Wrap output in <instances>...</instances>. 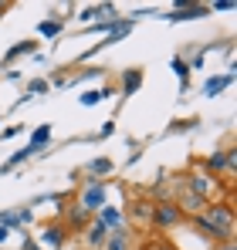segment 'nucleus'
<instances>
[{
  "label": "nucleus",
  "mask_w": 237,
  "mask_h": 250,
  "mask_svg": "<svg viewBox=\"0 0 237 250\" xmlns=\"http://www.w3.org/2000/svg\"><path fill=\"white\" fill-rule=\"evenodd\" d=\"M193 227H197L203 237H210L213 244H224V240H234V207H231V196L227 200H217V203H207L203 213L193 216Z\"/></svg>",
  "instance_id": "obj_1"
},
{
  "label": "nucleus",
  "mask_w": 237,
  "mask_h": 250,
  "mask_svg": "<svg viewBox=\"0 0 237 250\" xmlns=\"http://www.w3.org/2000/svg\"><path fill=\"white\" fill-rule=\"evenodd\" d=\"M105 200H109V183L105 179H85V186H81V193H78V207L88 216H95L98 209L105 207Z\"/></svg>",
  "instance_id": "obj_2"
},
{
  "label": "nucleus",
  "mask_w": 237,
  "mask_h": 250,
  "mask_svg": "<svg viewBox=\"0 0 237 250\" xmlns=\"http://www.w3.org/2000/svg\"><path fill=\"white\" fill-rule=\"evenodd\" d=\"M187 216L176 209L173 200H156L153 203V216H149V227L153 230H173V227H180Z\"/></svg>",
  "instance_id": "obj_3"
},
{
  "label": "nucleus",
  "mask_w": 237,
  "mask_h": 250,
  "mask_svg": "<svg viewBox=\"0 0 237 250\" xmlns=\"http://www.w3.org/2000/svg\"><path fill=\"white\" fill-rule=\"evenodd\" d=\"M173 203H176V209H180L187 220H193L197 213H203V209H207V200H203V196H197L193 189H187V186H180V193H176V200H173Z\"/></svg>",
  "instance_id": "obj_4"
},
{
  "label": "nucleus",
  "mask_w": 237,
  "mask_h": 250,
  "mask_svg": "<svg viewBox=\"0 0 237 250\" xmlns=\"http://www.w3.org/2000/svg\"><path fill=\"white\" fill-rule=\"evenodd\" d=\"M183 186H187V189H193L197 196H203V200L210 203V196H213V189H217V176H207V172H190Z\"/></svg>",
  "instance_id": "obj_5"
},
{
  "label": "nucleus",
  "mask_w": 237,
  "mask_h": 250,
  "mask_svg": "<svg viewBox=\"0 0 237 250\" xmlns=\"http://www.w3.org/2000/svg\"><path fill=\"white\" fill-rule=\"evenodd\" d=\"M207 169L217 176V172H224L227 179L234 176V149H224V152H213V156H207Z\"/></svg>",
  "instance_id": "obj_6"
},
{
  "label": "nucleus",
  "mask_w": 237,
  "mask_h": 250,
  "mask_svg": "<svg viewBox=\"0 0 237 250\" xmlns=\"http://www.w3.org/2000/svg\"><path fill=\"white\" fill-rule=\"evenodd\" d=\"M61 244H65V227H61V223H47V227L41 230L38 247H44V250H58Z\"/></svg>",
  "instance_id": "obj_7"
},
{
  "label": "nucleus",
  "mask_w": 237,
  "mask_h": 250,
  "mask_svg": "<svg viewBox=\"0 0 237 250\" xmlns=\"http://www.w3.org/2000/svg\"><path fill=\"white\" fill-rule=\"evenodd\" d=\"M105 237H109V230H105V227H98L95 220L81 230V240H85V247H88V250H102V247H105Z\"/></svg>",
  "instance_id": "obj_8"
},
{
  "label": "nucleus",
  "mask_w": 237,
  "mask_h": 250,
  "mask_svg": "<svg viewBox=\"0 0 237 250\" xmlns=\"http://www.w3.org/2000/svg\"><path fill=\"white\" fill-rule=\"evenodd\" d=\"M95 223H98V227H105L109 233H112V230H118V227H125V223H122V209H118V207H109V203L95 213Z\"/></svg>",
  "instance_id": "obj_9"
},
{
  "label": "nucleus",
  "mask_w": 237,
  "mask_h": 250,
  "mask_svg": "<svg viewBox=\"0 0 237 250\" xmlns=\"http://www.w3.org/2000/svg\"><path fill=\"white\" fill-rule=\"evenodd\" d=\"M88 223H92V216H88V213L75 203V207L68 209V216H65V223H61V227H65V233H68V230H71V233H78V230H85V227H88Z\"/></svg>",
  "instance_id": "obj_10"
},
{
  "label": "nucleus",
  "mask_w": 237,
  "mask_h": 250,
  "mask_svg": "<svg viewBox=\"0 0 237 250\" xmlns=\"http://www.w3.org/2000/svg\"><path fill=\"white\" fill-rule=\"evenodd\" d=\"M102 250H132V240H129V230L125 227H118V230H112L109 237H105V247Z\"/></svg>",
  "instance_id": "obj_11"
},
{
  "label": "nucleus",
  "mask_w": 237,
  "mask_h": 250,
  "mask_svg": "<svg viewBox=\"0 0 237 250\" xmlns=\"http://www.w3.org/2000/svg\"><path fill=\"white\" fill-rule=\"evenodd\" d=\"M210 7H203V3H180L173 14H169V21H187V17H203Z\"/></svg>",
  "instance_id": "obj_12"
},
{
  "label": "nucleus",
  "mask_w": 237,
  "mask_h": 250,
  "mask_svg": "<svg viewBox=\"0 0 237 250\" xmlns=\"http://www.w3.org/2000/svg\"><path fill=\"white\" fill-rule=\"evenodd\" d=\"M129 31H132V21H112V24H105V44L125 38Z\"/></svg>",
  "instance_id": "obj_13"
},
{
  "label": "nucleus",
  "mask_w": 237,
  "mask_h": 250,
  "mask_svg": "<svg viewBox=\"0 0 237 250\" xmlns=\"http://www.w3.org/2000/svg\"><path fill=\"white\" fill-rule=\"evenodd\" d=\"M231 82H234V75H220V78H210V82L203 84V95H207V98H213V95H220V91H224V88H227Z\"/></svg>",
  "instance_id": "obj_14"
},
{
  "label": "nucleus",
  "mask_w": 237,
  "mask_h": 250,
  "mask_svg": "<svg viewBox=\"0 0 237 250\" xmlns=\"http://www.w3.org/2000/svg\"><path fill=\"white\" fill-rule=\"evenodd\" d=\"M34 152H38V149H31V146H27V149H21V152H14V156H10V159H7V163L0 166V176H3V172H10V169H14V166H21L24 159H31Z\"/></svg>",
  "instance_id": "obj_15"
},
{
  "label": "nucleus",
  "mask_w": 237,
  "mask_h": 250,
  "mask_svg": "<svg viewBox=\"0 0 237 250\" xmlns=\"http://www.w3.org/2000/svg\"><path fill=\"white\" fill-rule=\"evenodd\" d=\"M34 51H38V44H34V41L14 44V47H10V51H7V58H3V64H10V61H14V58H21V54H34Z\"/></svg>",
  "instance_id": "obj_16"
},
{
  "label": "nucleus",
  "mask_w": 237,
  "mask_h": 250,
  "mask_svg": "<svg viewBox=\"0 0 237 250\" xmlns=\"http://www.w3.org/2000/svg\"><path fill=\"white\" fill-rule=\"evenodd\" d=\"M88 172H95L92 179H98V176H105V172H112V159H105V156H98V159H92V163H88Z\"/></svg>",
  "instance_id": "obj_17"
},
{
  "label": "nucleus",
  "mask_w": 237,
  "mask_h": 250,
  "mask_svg": "<svg viewBox=\"0 0 237 250\" xmlns=\"http://www.w3.org/2000/svg\"><path fill=\"white\" fill-rule=\"evenodd\" d=\"M47 139H51V125H41V128H34V135H31V149H41Z\"/></svg>",
  "instance_id": "obj_18"
},
{
  "label": "nucleus",
  "mask_w": 237,
  "mask_h": 250,
  "mask_svg": "<svg viewBox=\"0 0 237 250\" xmlns=\"http://www.w3.org/2000/svg\"><path fill=\"white\" fill-rule=\"evenodd\" d=\"M41 38H54V34H61V21H41Z\"/></svg>",
  "instance_id": "obj_19"
},
{
  "label": "nucleus",
  "mask_w": 237,
  "mask_h": 250,
  "mask_svg": "<svg viewBox=\"0 0 237 250\" xmlns=\"http://www.w3.org/2000/svg\"><path fill=\"white\" fill-rule=\"evenodd\" d=\"M109 95H112L109 88H105V91H85V95H81V105H98V102L109 98Z\"/></svg>",
  "instance_id": "obj_20"
},
{
  "label": "nucleus",
  "mask_w": 237,
  "mask_h": 250,
  "mask_svg": "<svg viewBox=\"0 0 237 250\" xmlns=\"http://www.w3.org/2000/svg\"><path fill=\"white\" fill-rule=\"evenodd\" d=\"M139 82H142V71H129V75H125V91H136V88H139Z\"/></svg>",
  "instance_id": "obj_21"
},
{
  "label": "nucleus",
  "mask_w": 237,
  "mask_h": 250,
  "mask_svg": "<svg viewBox=\"0 0 237 250\" xmlns=\"http://www.w3.org/2000/svg\"><path fill=\"white\" fill-rule=\"evenodd\" d=\"M173 71L183 78V88H187V75H190V71H187V61H183V58H173Z\"/></svg>",
  "instance_id": "obj_22"
},
{
  "label": "nucleus",
  "mask_w": 237,
  "mask_h": 250,
  "mask_svg": "<svg viewBox=\"0 0 237 250\" xmlns=\"http://www.w3.org/2000/svg\"><path fill=\"white\" fill-rule=\"evenodd\" d=\"M41 91H47V82H44V78H38V82L27 84V98H31V95H41Z\"/></svg>",
  "instance_id": "obj_23"
},
{
  "label": "nucleus",
  "mask_w": 237,
  "mask_h": 250,
  "mask_svg": "<svg viewBox=\"0 0 237 250\" xmlns=\"http://www.w3.org/2000/svg\"><path fill=\"white\" fill-rule=\"evenodd\" d=\"M146 250H176V247H173L169 240H149V244H146Z\"/></svg>",
  "instance_id": "obj_24"
},
{
  "label": "nucleus",
  "mask_w": 237,
  "mask_h": 250,
  "mask_svg": "<svg viewBox=\"0 0 237 250\" xmlns=\"http://www.w3.org/2000/svg\"><path fill=\"white\" fill-rule=\"evenodd\" d=\"M21 250H44V247H38V240H31V237H24V240H21Z\"/></svg>",
  "instance_id": "obj_25"
},
{
  "label": "nucleus",
  "mask_w": 237,
  "mask_h": 250,
  "mask_svg": "<svg viewBox=\"0 0 237 250\" xmlns=\"http://www.w3.org/2000/svg\"><path fill=\"white\" fill-rule=\"evenodd\" d=\"M231 7H234V0H217L213 3V10H231Z\"/></svg>",
  "instance_id": "obj_26"
},
{
  "label": "nucleus",
  "mask_w": 237,
  "mask_h": 250,
  "mask_svg": "<svg viewBox=\"0 0 237 250\" xmlns=\"http://www.w3.org/2000/svg\"><path fill=\"white\" fill-rule=\"evenodd\" d=\"M213 250H237V247H234V240H224V244H217Z\"/></svg>",
  "instance_id": "obj_27"
},
{
  "label": "nucleus",
  "mask_w": 237,
  "mask_h": 250,
  "mask_svg": "<svg viewBox=\"0 0 237 250\" xmlns=\"http://www.w3.org/2000/svg\"><path fill=\"white\" fill-rule=\"evenodd\" d=\"M7 233H10V230H7V227H0V240H7Z\"/></svg>",
  "instance_id": "obj_28"
},
{
  "label": "nucleus",
  "mask_w": 237,
  "mask_h": 250,
  "mask_svg": "<svg viewBox=\"0 0 237 250\" xmlns=\"http://www.w3.org/2000/svg\"><path fill=\"white\" fill-rule=\"evenodd\" d=\"M7 10H10V3H0V17H3V14H7Z\"/></svg>",
  "instance_id": "obj_29"
}]
</instances>
